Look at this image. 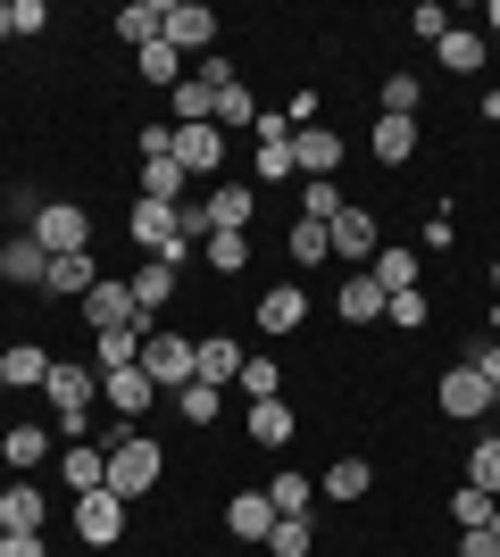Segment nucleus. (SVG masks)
<instances>
[{
  "label": "nucleus",
  "mask_w": 500,
  "mask_h": 557,
  "mask_svg": "<svg viewBox=\"0 0 500 557\" xmlns=\"http://www.w3.org/2000/svg\"><path fill=\"white\" fill-rule=\"evenodd\" d=\"M42 275H50V250L34 242V233H9V242H0V283H17V292H42Z\"/></svg>",
  "instance_id": "obj_11"
},
{
  "label": "nucleus",
  "mask_w": 500,
  "mask_h": 557,
  "mask_svg": "<svg viewBox=\"0 0 500 557\" xmlns=\"http://www.w3.org/2000/svg\"><path fill=\"white\" fill-rule=\"evenodd\" d=\"M25 233H34V242H42L50 258H75V250H93V216L75 209V200H50V209L34 216Z\"/></svg>",
  "instance_id": "obj_4"
},
{
  "label": "nucleus",
  "mask_w": 500,
  "mask_h": 557,
  "mask_svg": "<svg viewBox=\"0 0 500 557\" xmlns=\"http://www.w3.org/2000/svg\"><path fill=\"white\" fill-rule=\"evenodd\" d=\"M0 458L17 466V474H25V466H42L50 458V433H42V424H9V433H0Z\"/></svg>",
  "instance_id": "obj_29"
},
{
  "label": "nucleus",
  "mask_w": 500,
  "mask_h": 557,
  "mask_svg": "<svg viewBox=\"0 0 500 557\" xmlns=\"http://www.w3.org/2000/svg\"><path fill=\"white\" fill-rule=\"evenodd\" d=\"M383 317H392V325H401V333H426L434 300H426V292H392V300H383Z\"/></svg>",
  "instance_id": "obj_42"
},
{
  "label": "nucleus",
  "mask_w": 500,
  "mask_h": 557,
  "mask_svg": "<svg viewBox=\"0 0 500 557\" xmlns=\"http://www.w3.org/2000/svg\"><path fill=\"white\" fill-rule=\"evenodd\" d=\"M134 67H143V84H159V92H175V84H184V59H175V50H167V42L134 50Z\"/></svg>",
  "instance_id": "obj_33"
},
{
  "label": "nucleus",
  "mask_w": 500,
  "mask_h": 557,
  "mask_svg": "<svg viewBox=\"0 0 500 557\" xmlns=\"http://www.w3.org/2000/svg\"><path fill=\"white\" fill-rule=\"evenodd\" d=\"M159 42L175 50V59H184V50H209L217 42V9L209 0H167V34Z\"/></svg>",
  "instance_id": "obj_8"
},
{
  "label": "nucleus",
  "mask_w": 500,
  "mask_h": 557,
  "mask_svg": "<svg viewBox=\"0 0 500 557\" xmlns=\"http://www.w3.org/2000/svg\"><path fill=\"white\" fill-rule=\"evenodd\" d=\"M125 516H134V508H125L118 491H84L68 524H75V541H84V549H118V541H125Z\"/></svg>",
  "instance_id": "obj_3"
},
{
  "label": "nucleus",
  "mask_w": 500,
  "mask_h": 557,
  "mask_svg": "<svg viewBox=\"0 0 500 557\" xmlns=\"http://www.w3.org/2000/svg\"><path fill=\"white\" fill-rule=\"evenodd\" d=\"M143 200L184 209V166H175V159H143Z\"/></svg>",
  "instance_id": "obj_31"
},
{
  "label": "nucleus",
  "mask_w": 500,
  "mask_h": 557,
  "mask_svg": "<svg viewBox=\"0 0 500 557\" xmlns=\"http://www.w3.org/2000/svg\"><path fill=\"white\" fill-rule=\"evenodd\" d=\"M159 474H167V449L150 442V433H125V442H109V491H118L125 508H134L143 491H159Z\"/></svg>",
  "instance_id": "obj_2"
},
{
  "label": "nucleus",
  "mask_w": 500,
  "mask_h": 557,
  "mask_svg": "<svg viewBox=\"0 0 500 557\" xmlns=\"http://www.w3.org/2000/svg\"><path fill=\"white\" fill-rule=\"evenodd\" d=\"M434 59H442V75H484L492 42H484V25H451V34L434 42Z\"/></svg>",
  "instance_id": "obj_14"
},
{
  "label": "nucleus",
  "mask_w": 500,
  "mask_h": 557,
  "mask_svg": "<svg viewBox=\"0 0 500 557\" xmlns=\"http://www.w3.org/2000/svg\"><path fill=\"white\" fill-rule=\"evenodd\" d=\"M459 557H500V541L492 533H459Z\"/></svg>",
  "instance_id": "obj_51"
},
{
  "label": "nucleus",
  "mask_w": 500,
  "mask_h": 557,
  "mask_svg": "<svg viewBox=\"0 0 500 557\" xmlns=\"http://www.w3.org/2000/svg\"><path fill=\"white\" fill-rule=\"evenodd\" d=\"M50 358H59V349H42V342L0 349V374H9V392H42V383H50Z\"/></svg>",
  "instance_id": "obj_20"
},
{
  "label": "nucleus",
  "mask_w": 500,
  "mask_h": 557,
  "mask_svg": "<svg viewBox=\"0 0 500 557\" xmlns=\"http://www.w3.org/2000/svg\"><path fill=\"white\" fill-rule=\"evenodd\" d=\"M492 417H500V392H492Z\"/></svg>",
  "instance_id": "obj_57"
},
{
  "label": "nucleus",
  "mask_w": 500,
  "mask_h": 557,
  "mask_svg": "<svg viewBox=\"0 0 500 557\" xmlns=\"http://www.w3.org/2000/svg\"><path fill=\"white\" fill-rule=\"evenodd\" d=\"M484 533H492V541H500V508H492V524H484Z\"/></svg>",
  "instance_id": "obj_54"
},
{
  "label": "nucleus",
  "mask_w": 500,
  "mask_h": 557,
  "mask_svg": "<svg viewBox=\"0 0 500 557\" xmlns=\"http://www.w3.org/2000/svg\"><path fill=\"white\" fill-rule=\"evenodd\" d=\"M251 125H259V100L242 92V84H225L217 92V134H251Z\"/></svg>",
  "instance_id": "obj_32"
},
{
  "label": "nucleus",
  "mask_w": 500,
  "mask_h": 557,
  "mask_svg": "<svg viewBox=\"0 0 500 557\" xmlns=\"http://www.w3.org/2000/svg\"><path fill=\"white\" fill-rule=\"evenodd\" d=\"M159 34H167V0H125L118 9V42L125 50H150Z\"/></svg>",
  "instance_id": "obj_22"
},
{
  "label": "nucleus",
  "mask_w": 500,
  "mask_h": 557,
  "mask_svg": "<svg viewBox=\"0 0 500 557\" xmlns=\"http://www.w3.org/2000/svg\"><path fill=\"white\" fill-rule=\"evenodd\" d=\"M417 100H426V84H417V75H383V109H376V116H417Z\"/></svg>",
  "instance_id": "obj_41"
},
{
  "label": "nucleus",
  "mask_w": 500,
  "mask_h": 557,
  "mask_svg": "<svg viewBox=\"0 0 500 557\" xmlns=\"http://www.w3.org/2000/svg\"><path fill=\"white\" fill-rule=\"evenodd\" d=\"M0 557H50V541L42 533H9V541H0Z\"/></svg>",
  "instance_id": "obj_50"
},
{
  "label": "nucleus",
  "mask_w": 500,
  "mask_h": 557,
  "mask_svg": "<svg viewBox=\"0 0 500 557\" xmlns=\"http://www.w3.org/2000/svg\"><path fill=\"white\" fill-rule=\"evenodd\" d=\"M0 42H17V25H9V0H0Z\"/></svg>",
  "instance_id": "obj_52"
},
{
  "label": "nucleus",
  "mask_w": 500,
  "mask_h": 557,
  "mask_svg": "<svg viewBox=\"0 0 500 557\" xmlns=\"http://www.w3.org/2000/svg\"><path fill=\"white\" fill-rule=\"evenodd\" d=\"M376 159L383 166H408V159H417V116H376Z\"/></svg>",
  "instance_id": "obj_28"
},
{
  "label": "nucleus",
  "mask_w": 500,
  "mask_h": 557,
  "mask_svg": "<svg viewBox=\"0 0 500 557\" xmlns=\"http://www.w3.org/2000/svg\"><path fill=\"white\" fill-rule=\"evenodd\" d=\"M309 516H276V533H267V549H276V557H309Z\"/></svg>",
  "instance_id": "obj_43"
},
{
  "label": "nucleus",
  "mask_w": 500,
  "mask_h": 557,
  "mask_svg": "<svg viewBox=\"0 0 500 557\" xmlns=\"http://www.w3.org/2000/svg\"><path fill=\"white\" fill-rule=\"evenodd\" d=\"M59 483L84 499V491H109V449H93V442H68V458H59Z\"/></svg>",
  "instance_id": "obj_18"
},
{
  "label": "nucleus",
  "mask_w": 500,
  "mask_h": 557,
  "mask_svg": "<svg viewBox=\"0 0 500 557\" xmlns=\"http://www.w3.org/2000/svg\"><path fill=\"white\" fill-rule=\"evenodd\" d=\"M333 317H342V325H376V317H383V283H376V275H342Z\"/></svg>",
  "instance_id": "obj_21"
},
{
  "label": "nucleus",
  "mask_w": 500,
  "mask_h": 557,
  "mask_svg": "<svg viewBox=\"0 0 500 557\" xmlns=\"http://www.w3.org/2000/svg\"><path fill=\"white\" fill-rule=\"evenodd\" d=\"M100 283V258L93 250H75V258H50V275H42V300H84Z\"/></svg>",
  "instance_id": "obj_16"
},
{
  "label": "nucleus",
  "mask_w": 500,
  "mask_h": 557,
  "mask_svg": "<svg viewBox=\"0 0 500 557\" xmlns=\"http://www.w3.org/2000/svg\"><path fill=\"white\" fill-rule=\"evenodd\" d=\"M434 399H442V417H459V424H476V417H492V383H484V374L467 367V358H459V367L442 374V392H434Z\"/></svg>",
  "instance_id": "obj_9"
},
{
  "label": "nucleus",
  "mask_w": 500,
  "mask_h": 557,
  "mask_svg": "<svg viewBox=\"0 0 500 557\" xmlns=\"http://www.w3.org/2000/svg\"><path fill=\"white\" fill-rule=\"evenodd\" d=\"M242 392H251V399H284V374H276V358H242Z\"/></svg>",
  "instance_id": "obj_45"
},
{
  "label": "nucleus",
  "mask_w": 500,
  "mask_h": 557,
  "mask_svg": "<svg viewBox=\"0 0 500 557\" xmlns=\"http://www.w3.org/2000/svg\"><path fill=\"white\" fill-rule=\"evenodd\" d=\"M301 317H309V292H301V283H267L259 292V333L284 342V333H301Z\"/></svg>",
  "instance_id": "obj_13"
},
{
  "label": "nucleus",
  "mask_w": 500,
  "mask_h": 557,
  "mask_svg": "<svg viewBox=\"0 0 500 557\" xmlns=\"http://www.w3.org/2000/svg\"><path fill=\"white\" fill-rule=\"evenodd\" d=\"M192 367H200V342H184V333H150L143 342V374L159 383V392H184Z\"/></svg>",
  "instance_id": "obj_5"
},
{
  "label": "nucleus",
  "mask_w": 500,
  "mask_h": 557,
  "mask_svg": "<svg viewBox=\"0 0 500 557\" xmlns=\"http://www.w3.org/2000/svg\"><path fill=\"white\" fill-rule=\"evenodd\" d=\"M143 159H175V125H143Z\"/></svg>",
  "instance_id": "obj_49"
},
{
  "label": "nucleus",
  "mask_w": 500,
  "mask_h": 557,
  "mask_svg": "<svg viewBox=\"0 0 500 557\" xmlns=\"http://www.w3.org/2000/svg\"><path fill=\"white\" fill-rule=\"evenodd\" d=\"M333 258V225H309V216H292V267H317Z\"/></svg>",
  "instance_id": "obj_36"
},
{
  "label": "nucleus",
  "mask_w": 500,
  "mask_h": 557,
  "mask_svg": "<svg viewBox=\"0 0 500 557\" xmlns=\"http://www.w3.org/2000/svg\"><path fill=\"white\" fill-rule=\"evenodd\" d=\"M100 399H109L125 424H143L150 408H159V383H150L143 367H109V374H100Z\"/></svg>",
  "instance_id": "obj_10"
},
{
  "label": "nucleus",
  "mask_w": 500,
  "mask_h": 557,
  "mask_svg": "<svg viewBox=\"0 0 500 557\" xmlns=\"http://www.w3.org/2000/svg\"><path fill=\"white\" fill-rule=\"evenodd\" d=\"M484 25H492V34H500V0H492V9H484Z\"/></svg>",
  "instance_id": "obj_53"
},
{
  "label": "nucleus",
  "mask_w": 500,
  "mask_h": 557,
  "mask_svg": "<svg viewBox=\"0 0 500 557\" xmlns=\"http://www.w3.org/2000/svg\"><path fill=\"white\" fill-rule=\"evenodd\" d=\"M467 367H476V374H484V383H492V392H500V333H484V342H476V349H467Z\"/></svg>",
  "instance_id": "obj_48"
},
{
  "label": "nucleus",
  "mask_w": 500,
  "mask_h": 557,
  "mask_svg": "<svg viewBox=\"0 0 500 557\" xmlns=\"http://www.w3.org/2000/svg\"><path fill=\"white\" fill-rule=\"evenodd\" d=\"M408 34L442 42V34H451V9H442V0H417V9H408Z\"/></svg>",
  "instance_id": "obj_46"
},
{
  "label": "nucleus",
  "mask_w": 500,
  "mask_h": 557,
  "mask_svg": "<svg viewBox=\"0 0 500 557\" xmlns=\"http://www.w3.org/2000/svg\"><path fill=\"white\" fill-rule=\"evenodd\" d=\"M225 533L251 541V549H267V533H276V499H267V491H234V499H225Z\"/></svg>",
  "instance_id": "obj_12"
},
{
  "label": "nucleus",
  "mask_w": 500,
  "mask_h": 557,
  "mask_svg": "<svg viewBox=\"0 0 500 557\" xmlns=\"http://www.w3.org/2000/svg\"><path fill=\"white\" fill-rule=\"evenodd\" d=\"M42 524H50V499L34 483H9V491H0V533H42Z\"/></svg>",
  "instance_id": "obj_19"
},
{
  "label": "nucleus",
  "mask_w": 500,
  "mask_h": 557,
  "mask_svg": "<svg viewBox=\"0 0 500 557\" xmlns=\"http://www.w3.org/2000/svg\"><path fill=\"white\" fill-rule=\"evenodd\" d=\"M209 225H234V233L251 225V184H217L209 191Z\"/></svg>",
  "instance_id": "obj_37"
},
{
  "label": "nucleus",
  "mask_w": 500,
  "mask_h": 557,
  "mask_svg": "<svg viewBox=\"0 0 500 557\" xmlns=\"http://www.w3.org/2000/svg\"><path fill=\"white\" fill-rule=\"evenodd\" d=\"M292 433H301V417L284 399H251V442L259 449H292Z\"/></svg>",
  "instance_id": "obj_25"
},
{
  "label": "nucleus",
  "mask_w": 500,
  "mask_h": 557,
  "mask_svg": "<svg viewBox=\"0 0 500 557\" xmlns=\"http://www.w3.org/2000/svg\"><path fill=\"white\" fill-rule=\"evenodd\" d=\"M93 358H100V374H109V367H143V333H134V325L93 333Z\"/></svg>",
  "instance_id": "obj_30"
},
{
  "label": "nucleus",
  "mask_w": 500,
  "mask_h": 557,
  "mask_svg": "<svg viewBox=\"0 0 500 557\" xmlns=\"http://www.w3.org/2000/svg\"><path fill=\"white\" fill-rule=\"evenodd\" d=\"M175 166L184 175H217L225 166V134L217 125H175Z\"/></svg>",
  "instance_id": "obj_15"
},
{
  "label": "nucleus",
  "mask_w": 500,
  "mask_h": 557,
  "mask_svg": "<svg viewBox=\"0 0 500 557\" xmlns=\"http://www.w3.org/2000/svg\"><path fill=\"white\" fill-rule=\"evenodd\" d=\"M0 392H9V374H0Z\"/></svg>",
  "instance_id": "obj_58"
},
{
  "label": "nucleus",
  "mask_w": 500,
  "mask_h": 557,
  "mask_svg": "<svg viewBox=\"0 0 500 557\" xmlns=\"http://www.w3.org/2000/svg\"><path fill=\"white\" fill-rule=\"evenodd\" d=\"M333 166H342V134L333 125H292V175L333 184Z\"/></svg>",
  "instance_id": "obj_6"
},
{
  "label": "nucleus",
  "mask_w": 500,
  "mask_h": 557,
  "mask_svg": "<svg viewBox=\"0 0 500 557\" xmlns=\"http://www.w3.org/2000/svg\"><path fill=\"white\" fill-rule=\"evenodd\" d=\"M125 283H134V308H143V317H159V308L175 300V283H184V275H175L167 258H143V275H125Z\"/></svg>",
  "instance_id": "obj_26"
},
{
  "label": "nucleus",
  "mask_w": 500,
  "mask_h": 557,
  "mask_svg": "<svg viewBox=\"0 0 500 557\" xmlns=\"http://www.w3.org/2000/svg\"><path fill=\"white\" fill-rule=\"evenodd\" d=\"M9 25L17 34H50V0H9Z\"/></svg>",
  "instance_id": "obj_47"
},
{
  "label": "nucleus",
  "mask_w": 500,
  "mask_h": 557,
  "mask_svg": "<svg viewBox=\"0 0 500 557\" xmlns=\"http://www.w3.org/2000/svg\"><path fill=\"white\" fill-rule=\"evenodd\" d=\"M175 125H217V92L192 75V84H175Z\"/></svg>",
  "instance_id": "obj_35"
},
{
  "label": "nucleus",
  "mask_w": 500,
  "mask_h": 557,
  "mask_svg": "<svg viewBox=\"0 0 500 557\" xmlns=\"http://www.w3.org/2000/svg\"><path fill=\"white\" fill-rule=\"evenodd\" d=\"M367 275L383 283V300H392V292H417V250H408V242H383V250L367 258Z\"/></svg>",
  "instance_id": "obj_24"
},
{
  "label": "nucleus",
  "mask_w": 500,
  "mask_h": 557,
  "mask_svg": "<svg viewBox=\"0 0 500 557\" xmlns=\"http://www.w3.org/2000/svg\"><path fill=\"white\" fill-rule=\"evenodd\" d=\"M376 250H383L376 209H358V200H351V209L333 216V258H351V275H367V258H376Z\"/></svg>",
  "instance_id": "obj_7"
},
{
  "label": "nucleus",
  "mask_w": 500,
  "mask_h": 557,
  "mask_svg": "<svg viewBox=\"0 0 500 557\" xmlns=\"http://www.w3.org/2000/svg\"><path fill=\"white\" fill-rule=\"evenodd\" d=\"M367 483H376V466H367V458H333V466H326V483H317V499L351 508V499H367Z\"/></svg>",
  "instance_id": "obj_23"
},
{
  "label": "nucleus",
  "mask_w": 500,
  "mask_h": 557,
  "mask_svg": "<svg viewBox=\"0 0 500 557\" xmlns=\"http://www.w3.org/2000/svg\"><path fill=\"white\" fill-rule=\"evenodd\" d=\"M342 209H351V200H342L333 184H301V216H309V225H333Z\"/></svg>",
  "instance_id": "obj_44"
},
{
  "label": "nucleus",
  "mask_w": 500,
  "mask_h": 557,
  "mask_svg": "<svg viewBox=\"0 0 500 557\" xmlns=\"http://www.w3.org/2000/svg\"><path fill=\"white\" fill-rule=\"evenodd\" d=\"M467 483H476V491H492V499H500V433H484V442L467 449Z\"/></svg>",
  "instance_id": "obj_39"
},
{
  "label": "nucleus",
  "mask_w": 500,
  "mask_h": 557,
  "mask_svg": "<svg viewBox=\"0 0 500 557\" xmlns=\"http://www.w3.org/2000/svg\"><path fill=\"white\" fill-rule=\"evenodd\" d=\"M175 408H184V424H217L225 392H217V383H184V392H175Z\"/></svg>",
  "instance_id": "obj_40"
},
{
  "label": "nucleus",
  "mask_w": 500,
  "mask_h": 557,
  "mask_svg": "<svg viewBox=\"0 0 500 557\" xmlns=\"http://www.w3.org/2000/svg\"><path fill=\"white\" fill-rule=\"evenodd\" d=\"M492 508H500V499H492V491H476V483H467V491H451L459 533H484V524H492Z\"/></svg>",
  "instance_id": "obj_38"
},
{
  "label": "nucleus",
  "mask_w": 500,
  "mask_h": 557,
  "mask_svg": "<svg viewBox=\"0 0 500 557\" xmlns=\"http://www.w3.org/2000/svg\"><path fill=\"white\" fill-rule=\"evenodd\" d=\"M492 292H500V258H492Z\"/></svg>",
  "instance_id": "obj_55"
},
{
  "label": "nucleus",
  "mask_w": 500,
  "mask_h": 557,
  "mask_svg": "<svg viewBox=\"0 0 500 557\" xmlns=\"http://www.w3.org/2000/svg\"><path fill=\"white\" fill-rule=\"evenodd\" d=\"M200 267H209V275H242V267H251V233L217 225L209 242H200Z\"/></svg>",
  "instance_id": "obj_27"
},
{
  "label": "nucleus",
  "mask_w": 500,
  "mask_h": 557,
  "mask_svg": "<svg viewBox=\"0 0 500 557\" xmlns=\"http://www.w3.org/2000/svg\"><path fill=\"white\" fill-rule=\"evenodd\" d=\"M0 541H9V533H0Z\"/></svg>",
  "instance_id": "obj_59"
},
{
  "label": "nucleus",
  "mask_w": 500,
  "mask_h": 557,
  "mask_svg": "<svg viewBox=\"0 0 500 557\" xmlns=\"http://www.w3.org/2000/svg\"><path fill=\"white\" fill-rule=\"evenodd\" d=\"M42 399L59 408V433H68V442H84V424H93V399H100V367H84V358H50Z\"/></svg>",
  "instance_id": "obj_1"
},
{
  "label": "nucleus",
  "mask_w": 500,
  "mask_h": 557,
  "mask_svg": "<svg viewBox=\"0 0 500 557\" xmlns=\"http://www.w3.org/2000/svg\"><path fill=\"white\" fill-rule=\"evenodd\" d=\"M242 358H251V349H242L234 333H209V342H200V367H192V383H217V392H225V383H242Z\"/></svg>",
  "instance_id": "obj_17"
},
{
  "label": "nucleus",
  "mask_w": 500,
  "mask_h": 557,
  "mask_svg": "<svg viewBox=\"0 0 500 557\" xmlns=\"http://www.w3.org/2000/svg\"><path fill=\"white\" fill-rule=\"evenodd\" d=\"M492 333H500V300H492Z\"/></svg>",
  "instance_id": "obj_56"
},
{
  "label": "nucleus",
  "mask_w": 500,
  "mask_h": 557,
  "mask_svg": "<svg viewBox=\"0 0 500 557\" xmlns=\"http://www.w3.org/2000/svg\"><path fill=\"white\" fill-rule=\"evenodd\" d=\"M267 499H276V516H309L317 508V483H309V474H276Z\"/></svg>",
  "instance_id": "obj_34"
}]
</instances>
